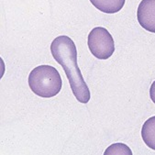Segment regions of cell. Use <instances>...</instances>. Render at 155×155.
Instances as JSON below:
<instances>
[{"instance_id":"6da1fadb","label":"cell","mask_w":155,"mask_h":155,"mask_svg":"<svg viewBox=\"0 0 155 155\" xmlns=\"http://www.w3.org/2000/svg\"><path fill=\"white\" fill-rule=\"evenodd\" d=\"M51 52L54 60L64 68L74 96L82 104L90 100V90L77 65V50L68 36H59L51 44Z\"/></svg>"},{"instance_id":"7a4b0ae2","label":"cell","mask_w":155,"mask_h":155,"mask_svg":"<svg viewBox=\"0 0 155 155\" xmlns=\"http://www.w3.org/2000/svg\"><path fill=\"white\" fill-rule=\"evenodd\" d=\"M28 83L34 94L43 98L57 96L63 86V81L59 72L51 65L35 67L28 74Z\"/></svg>"},{"instance_id":"3957f363","label":"cell","mask_w":155,"mask_h":155,"mask_svg":"<svg viewBox=\"0 0 155 155\" xmlns=\"http://www.w3.org/2000/svg\"><path fill=\"white\" fill-rule=\"evenodd\" d=\"M87 45L91 53L99 60H107L115 51V42L108 30L103 27L93 28L87 40Z\"/></svg>"},{"instance_id":"277c9868","label":"cell","mask_w":155,"mask_h":155,"mask_svg":"<svg viewBox=\"0 0 155 155\" xmlns=\"http://www.w3.org/2000/svg\"><path fill=\"white\" fill-rule=\"evenodd\" d=\"M137 18L145 30L155 33V0H142L138 7Z\"/></svg>"},{"instance_id":"5b68a950","label":"cell","mask_w":155,"mask_h":155,"mask_svg":"<svg viewBox=\"0 0 155 155\" xmlns=\"http://www.w3.org/2000/svg\"><path fill=\"white\" fill-rule=\"evenodd\" d=\"M89 1L96 8L104 13L115 14L123 8L126 0H89Z\"/></svg>"},{"instance_id":"8992f818","label":"cell","mask_w":155,"mask_h":155,"mask_svg":"<svg viewBox=\"0 0 155 155\" xmlns=\"http://www.w3.org/2000/svg\"><path fill=\"white\" fill-rule=\"evenodd\" d=\"M141 138L149 148L155 150V116L148 118L143 124Z\"/></svg>"},{"instance_id":"52a82bcc","label":"cell","mask_w":155,"mask_h":155,"mask_svg":"<svg viewBox=\"0 0 155 155\" xmlns=\"http://www.w3.org/2000/svg\"><path fill=\"white\" fill-rule=\"evenodd\" d=\"M105 155H117V154H125L132 155L131 150L124 143H114L110 145L104 152Z\"/></svg>"},{"instance_id":"ba28073f","label":"cell","mask_w":155,"mask_h":155,"mask_svg":"<svg viewBox=\"0 0 155 155\" xmlns=\"http://www.w3.org/2000/svg\"><path fill=\"white\" fill-rule=\"evenodd\" d=\"M150 99L152 100V102L155 104V81L152 82V84L150 85Z\"/></svg>"}]
</instances>
